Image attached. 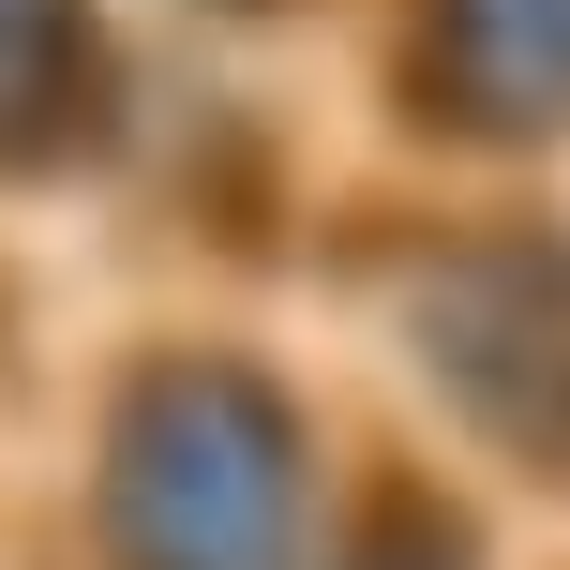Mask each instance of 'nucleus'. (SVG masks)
<instances>
[{
  "label": "nucleus",
  "instance_id": "f257e3e1",
  "mask_svg": "<svg viewBox=\"0 0 570 570\" xmlns=\"http://www.w3.org/2000/svg\"><path fill=\"white\" fill-rule=\"evenodd\" d=\"M136 570H285L301 556V435L256 375H166L120 435Z\"/></svg>",
  "mask_w": 570,
  "mask_h": 570
},
{
  "label": "nucleus",
  "instance_id": "f03ea898",
  "mask_svg": "<svg viewBox=\"0 0 570 570\" xmlns=\"http://www.w3.org/2000/svg\"><path fill=\"white\" fill-rule=\"evenodd\" d=\"M421 361L451 375L465 421L570 451V256L556 240H481L451 256V285L421 301Z\"/></svg>",
  "mask_w": 570,
  "mask_h": 570
},
{
  "label": "nucleus",
  "instance_id": "7ed1b4c3",
  "mask_svg": "<svg viewBox=\"0 0 570 570\" xmlns=\"http://www.w3.org/2000/svg\"><path fill=\"white\" fill-rule=\"evenodd\" d=\"M421 76L481 136H556L570 120V0H421Z\"/></svg>",
  "mask_w": 570,
  "mask_h": 570
}]
</instances>
